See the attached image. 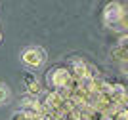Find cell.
Listing matches in <instances>:
<instances>
[{"instance_id":"1","label":"cell","mask_w":128,"mask_h":120,"mask_svg":"<svg viewBox=\"0 0 128 120\" xmlns=\"http://www.w3.org/2000/svg\"><path fill=\"white\" fill-rule=\"evenodd\" d=\"M103 21L105 25L113 31H120L128 27V17H126V10L122 8V4L118 2H111L105 6L103 10Z\"/></svg>"},{"instance_id":"2","label":"cell","mask_w":128,"mask_h":120,"mask_svg":"<svg viewBox=\"0 0 128 120\" xmlns=\"http://www.w3.org/2000/svg\"><path fill=\"white\" fill-rule=\"evenodd\" d=\"M46 82H48L50 88H54V92H61V90L73 88L75 78L71 76L69 69H65V67H54L52 71H48V74H46Z\"/></svg>"},{"instance_id":"3","label":"cell","mask_w":128,"mask_h":120,"mask_svg":"<svg viewBox=\"0 0 128 120\" xmlns=\"http://www.w3.org/2000/svg\"><path fill=\"white\" fill-rule=\"evenodd\" d=\"M46 50L40 46H29L21 52V63L29 69H40L46 63Z\"/></svg>"},{"instance_id":"4","label":"cell","mask_w":128,"mask_h":120,"mask_svg":"<svg viewBox=\"0 0 128 120\" xmlns=\"http://www.w3.org/2000/svg\"><path fill=\"white\" fill-rule=\"evenodd\" d=\"M44 105L48 107L52 113H58V111L63 109V105H65V99L61 97V94L59 92H48L46 94V97H44Z\"/></svg>"},{"instance_id":"5","label":"cell","mask_w":128,"mask_h":120,"mask_svg":"<svg viewBox=\"0 0 128 120\" xmlns=\"http://www.w3.org/2000/svg\"><path fill=\"white\" fill-rule=\"evenodd\" d=\"M12 120H40V115L36 113H31V111H17L12 115Z\"/></svg>"},{"instance_id":"6","label":"cell","mask_w":128,"mask_h":120,"mask_svg":"<svg viewBox=\"0 0 128 120\" xmlns=\"http://www.w3.org/2000/svg\"><path fill=\"white\" fill-rule=\"evenodd\" d=\"M42 92V86H40V82H32L27 86V95H32V97H38V94Z\"/></svg>"},{"instance_id":"7","label":"cell","mask_w":128,"mask_h":120,"mask_svg":"<svg viewBox=\"0 0 128 120\" xmlns=\"http://www.w3.org/2000/svg\"><path fill=\"white\" fill-rule=\"evenodd\" d=\"M8 99H10V88L4 82H0V105L8 103Z\"/></svg>"},{"instance_id":"8","label":"cell","mask_w":128,"mask_h":120,"mask_svg":"<svg viewBox=\"0 0 128 120\" xmlns=\"http://www.w3.org/2000/svg\"><path fill=\"white\" fill-rule=\"evenodd\" d=\"M23 82H25V88H27L29 84L36 82V76H34L32 73H25V74H23Z\"/></svg>"},{"instance_id":"9","label":"cell","mask_w":128,"mask_h":120,"mask_svg":"<svg viewBox=\"0 0 128 120\" xmlns=\"http://www.w3.org/2000/svg\"><path fill=\"white\" fill-rule=\"evenodd\" d=\"M113 120H128V109H120L117 115L113 116Z\"/></svg>"},{"instance_id":"10","label":"cell","mask_w":128,"mask_h":120,"mask_svg":"<svg viewBox=\"0 0 128 120\" xmlns=\"http://www.w3.org/2000/svg\"><path fill=\"white\" fill-rule=\"evenodd\" d=\"M0 42H2V32H0Z\"/></svg>"}]
</instances>
